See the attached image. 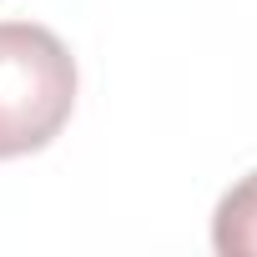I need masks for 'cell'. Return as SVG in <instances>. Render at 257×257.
Segmentation results:
<instances>
[{
  "label": "cell",
  "instance_id": "cell-1",
  "mask_svg": "<svg viewBox=\"0 0 257 257\" xmlns=\"http://www.w3.org/2000/svg\"><path fill=\"white\" fill-rule=\"evenodd\" d=\"M76 111V61L36 21H0V162L61 137Z\"/></svg>",
  "mask_w": 257,
  "mask_h": 257
},
{
  "label": "cell",
  "instance_id": "cell-2",
  "mask_svg": "<svg viewBox=\"0 0 257 257\" xmlns=\"http://www.w3.org/2000/svg\"><path fill=\"white\" fill-rule=\"evenodd\" d=\"M212 247L222 257H257V172H247L212 217Z\"/></svg>",
  "mask_w": 257,
  "mask_h": 257
}]
</instances>
